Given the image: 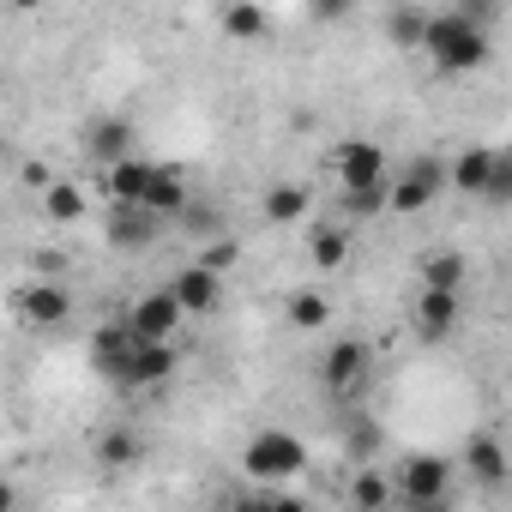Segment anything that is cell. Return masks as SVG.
Wrapping results in <instances>:
<instances>
[{
  "label": "cell",
  "instance_id": "1",
  "mask_svg": "<svg viewBox=\"0 0 512 512\" xmlns=\"http://www.w3.org/2000/svg\"><path fill=\"white\" fill-rule=\"evenodd\" d=\"M422 55L434 61V73H446V79H464V73H476V67L494 55V43H488V31L464 25L458 13H428Z\"/></svg>",
  "mask_w": 512,
  "mask_h": 512
},
{
  "label": "cell",
  "instance_id": "2",
  "mask_svg": "<svg viewBox=\"0 0 512 512\" xmlns=\"http://www.w3.org/2000/svg\"><path fill=\"white\" fill-rule=\"evenodd\" d=\"M241 470H247L253 482L278 488V482H290V476L308 470V440L290 434V428H260V434L247 440V452H241Z\"/></svg>",
  "mask_w": 512,
  "mask_h": 512
},
{
  "label": "cell",
  "instance_id": "3",
  "mask_svg": "<svg viewBox=\"0 0 512 512\" xmlns=\"http://www.w3.org/2000/svg\"><path fill=\"white\" fill-rule=\"evenodd\" d=\"M440 187H446V163L440 157H410L398 175H386V211L416 217L440 199Z\"/></svg>",
  "mask_w": 512,
  "mask_h": 512
},
{
  "label": "cell",
  "instance_id": "4",
  "mask_svg": "<svg viewBox=\"0 0 512 512\" xmlns=\"http://www.w3.org/2000/svg\"><path fill=\"white\" fill-rule=\"evenodd\" d=\"M446 488H452V464L440 452H410L398 464V494L410 506H446Z\"/></svg>",
  "mask_w": 512,
  "mask_h": 512
},
{
  "label": "cell",
  "instance_id": "5",
  "mask_svg": "<svg viewBox=\"0 0 512 512\" xmlns=\"http://www.w3.org/2000/svg\"><path fill=\"white\" fill-rule=\"evenodd\" d=\"M169 374H175V338H139V344L127 350V362H121L115 386L145 392V386H163Z\"/></svg>",
  "mask_w": 512,
  "mask_h": 512
},
{
  "label": "cell",
  "instance_id": "6",
  "mask_svg": "<svg viewBox=\"0 0 512 512\" xmlns=\"http://www.w3.org/2000/svg\"><path fill=\"white\" fill-rule=\"evenodd\" d=\"M368 368H374L368 344H362V338H338V344L320 356V386H326V392H338V398H350V392H362V386H368Z\"/></svg>",
  "mask_w": 512,
  "mask_h": 512
},
{
  "label": "cell",
  "instance_id": "7",
  "mask_svg": "<svg viewBox=\"0 0 512 512\" xmlns=\"http://www.w3.org/2000/svg\"><path fill=\"white\" fill-rule=\"evenodd\" d=\"M13 314H19V326H31V332H55L61 320H73V296H67L61 284L37 278V284H25V290L13 296Z\"/></svg>",
  "mask_w": 512,
  "mask_h": 512
},
{
  "label": "cell",
  "instance_id": "8",
  "mask_svg": "<svg viewBox=\"0 0 512 512\" xmlns=\"http://www.w3.org/2000/svg\"><path fill=\"white\" fill-rule=\"evenodd\" d=\"M157 235H163V217H157V211L115 199V211H109V223H103V241H109L115 253H145Z\"/></svg>",
  "mask_w": 512,
  "mask_h": 512
},
{
  "label": "cell",
  "instance_id": "9",
  "mask_svg": "<svg viewBox=\"0 0 512 512\" xmlns=\"http://www.w3.org/2000/svg\"><path fill=\"white\" fill-rule=\"evenodd\" d=\"M410 320H416V332H422V338H452V332H458V320H464V290H428V284H422V296H416Z\"/></svg>",
  "mask_w": 512,
  "mask_h": 512
},
{
  "label": "cell",
  "instance_id": "10",
  "mask_svg": "<svg viewBox=\"0 0 512 512\" xmlns=\"http://www.w3.org/2000/svg\"><path fill=\"white\" fill-rule=\"evenodd\" d=\"M332 169H338L344 187H368V181H386V151L374 139H344L338 157H332Z\"/></svg>",
  "mask_w": 512,
  "mask_h": 512
},
{
  "label": "cell",
  "instance_id": "11",
  "mask_svg": "<svg viewBox=\"0 0 512 512\" xmlns=\"http://www.w3.org/2000/svg\"><path fill=\"white\" fill-rule=\"evenodd\" d=\"M169 296H175V308H181V314H211V308L223 302V278H217V272H205V266L193 260L187 272H175V278H169Z\"/></svg>",
  "mask_w": 512,
  "mask_h": 512
},
{
  "label": "cell",
  "instance_id": "12",
  "mask_svg": "<svg viewBox=\"0 0 512 512\" xmlns=\"http://www.w3.org/2000/svg\"><path fill=\"white\" fill-rule=\"evenodd\" d=\"M187 314L175 308V296L169 290H151V296H139L133 308H127V326H133V338H175V326H181Z\"/></svg>",
  "mask_w": 512,
  "mask_h": 512
},
{
  "label": "cell",
  "instance_id": "13",
  "mask_svg": "<svg viewBox=\"0 0 512 512\" xmlns=\"http://www.w3.org/2000/svg\"><path fill=\"white\" fill-rule=\"evenodd\" d=\"M139 205H145V211H157L163 223H175V211L187 205V175H181L175 163H151V175H145V193H139Z\"/></svg>",
  "mask_w": 512,
  "mask_h": 512
},
{
  "label": "cell",
  "instance_id": "14",
  "mask_svg": "<svg viewBox=\"0 0 512 512\" xmlns=\"http://www.w3.org/2000/svg\"><path fill=\"white\" fill-rule=\"evenodd\" d=\"M217 25H223L229 43H260V37H272V13L260 7V0H223Z\"/></svg>",
  "mask_w": 512,
  "mask_h": 512
},
{
  "label": "cell",
  "instance_id": "15",
  "mask_svg": "<svg viewBox=\"0 0 512 512\" xmlns=\"http://www.w3.org/2000/svg\"><path fill=\"white\" fill-rule=\"evenodd\" d=\"M133 344H139V338H133V326H127V320H109V326H97V338H91V368H97L103 380H115Z\"/></svg>",
  "mask_w": 512,
  "mask_h": 512
},
{
  "label": "cell",
  "instance_id": "16",
  "mask_svg": "<svg viewBox=\"0 0 512 512\" xmlns=\"http://www.w3.org/2000/svg\"><path fill=\"white\" fill-rule=\"evenodd\" d=\"M85 151H91V157L109 169L115 157H127V151H133V121H121V115H103V121L85 133Z\"/></svg>",
  "mask_w": 512,
  "mask_h": 512
},
{
  "label": "cell",
  "instance_id": "17",
  "mask_svg": "<svg viewBox=\"0 0 512 512\" xmlns=\"http://www.w3.org/2000/svg\"><path fill=\"white\" fill-rule=\"evenodd\" d=\"M464 470H470L482 488H500V482H506V446H500L494 434H476V440L464 446Z\"/></svg>",
  "mask_w": 512,
  "mask_h": 512
},
{
  "label": "cell",
  "instance_id": "18",
  "mask_svg": "<svg viewBox=\"0 0 512 512\" xmlns=\"http://www.w3.org/2000/svg\"><path fill=\"white\" fill-rule=\"evenodd\" d=\"M145 175H151V163L145 157H115L109 169H103V187H109V199H121V205H139V193H145Z\"/></svg>",
  "mask_w": 512,
  "mask_h": 512
},
{
  "label": "cell",
  "instance_id": "19",
  "mask_svg": "<svg viewBox=\"0 0 512 512\" xmlns=\"http://www.w3.org/2000/svg\"><path fill=\"white\" fill-rule=\"evenodd\" d=\"M139 458H145V440H139V428L115 422V428H103V434H97V464H109V470H127V464H139Z\"/></svg>",
  "mask_w": 512,
  "mask_h": 512
},
{
  "label": "cell",
  "instance_id": "20",
  "mask_svg": "<svg viewBox=\"0 0 512 512\" xmlns=\"http://www.w3.org/2000/svg\"><path fill=\"white\" fill-rule=\"evenodd\" d=\"M308 260H314V272H338V266L350 260V235H344L338 223H314V235H308Z\"/></svg>",
  "mask_w": 512,
  "mask_h": 512
},
{
  "label": "cell",
  "instance_id": "21",
  "mask_svg": "<svg viewBox=\"0 0 512 512\" xmlns=\"http://www.w3.org/2000/svg\"><path fill=\"white\" fill-rule=\"evenodd\" d=\"M488 169H494V145H470V151H458V157L446 163V181L464 187V193H482Z\"/></svg>",
  "mask_w": 512,
  "mask_h": 512
},
{
  "label": "cell",
  "instance_id": "22",
  "mask_svg": "<svg viewBox=\"0 0 512 512\" xmlns=\"http://www.w3.org/2000/svg\"><path fill=\"white\" fill-rule=\"evenodd\" d=\"M308 187L302 181H278V187H266V223H302L308 217Z\"/></svg>",
  "mask_w": 512,
  "mask_h": 512
},
{
  "label": "cell",
  "instance_id": "23",
  "mask_svg": "<svg viewBox=\"0 0 512 512\" xmlns=\"http://www.w3.org/2000/svg\"><path fill=\"white\" fill-rule=\"evenodd\" d=\"M43 211H49V223H79V217H85V187L55 175V181L43 187Z\"/></svg>",
  "mask_w": 512,
  "mask_h": 512
},
{
  "label": "cell",
  "instance_id": "24",
  "mask_svg": "<svg viewBox=\"0 0 512 512\" xmlns=\"http://www.w3.org/2000/svg\"><path fill=\"white\" fill-rule=\"evenodd\" d=\"M416 272H422V284H428V290H464V253L440 247V253H428Z\"/></svg>",
  "mask_w": 512,
  "mask_h": 512
},
{
  "label": "cell",
  "instance_id": "25",
  "mask_svg": "<svg viewBox=\"0 0 512 512\" xmlns=\"http://www.w3.org/2000/svg\"><path fill=\"white\" fill-rule=\"evenodd\" d=\"M284 314H290V326H296V332H320V326L332 320V302H326L320 290H296Z\"/></svg>",
  "mask_w": 512,
  "mask_h": 512
},
{
  "label": "cell",
  "instance_id": "26",
  "mask_svg": "<svg viewBox=\"0 0 512 512\" xmlns=\"http://www.w3.org/2000/svg\"><path fill=\"white\" fill-rule=\"evenodd\" d=\"M422 31H428V13H422V7H398V13L386 19L392 49H422Z\"/></svg>",
  "mask_w": 512,
  "mask_h": 512
},
{
  "label": "cell",
  "instance_id": "27",
  "mask_svg": "<svg viewBox=\"0 0 512 512\" xmlns=\"http://www.w3.org/2000/svg\"><path fill=\"white\" fill-rule=\"evenodd\" d=\"M350 506H368V512H380V506H392V482L380 476V470H356V482H350Z\"/></svg>",
  "mask_w": 512,
  "mask_h": 512
},
{
  "label": "cell",
  "instance_id": "28",
  "mask_svg": "<svg viewBox=\"0 0 512 512\" xmlns=\"http://www.w3.org/2000/svg\"><path fill=\"white\" fill-rule=\"evenodd\" d=\"M386 211V181H368V187H344V217H380Z\"/></svg>",
  "mask_w": 512,
  "mask_h": 512
},
{
  "label": "cell",
  "instance_id": "29",
  "mask_svg": "<svg viewBox=\"0 0 512 512\" xmlns=\"http://www.w3.org/2000/svg\"><path fill=\"white\" fill-rule=\"evenodd\" d=\"M344 452H350L356 464H362V458H374V452H380V428H374L368 416H356V422L344 428Z\"/></svg>",
  "mask_w": 512,
  "mask_h": 512
},
{
  "label": "cell",
  "instance_id": "30",
  "mask_svg": "<svg viewBox=\"0 0 512 512\" xmlns=\"http://www.w3.org/2000/svg\"><path fill=\"white\" fill-rule=\"evenodd\" d=\"M482 199H488V205H506V199H512V157H506V151H494V169H488V181H482Z\"/></svg>",
  "mask_w": 512,
  "mask_h": 512
},
{
  "label": "cell",
  "instance_id": "31",
  "mask_svg": "<svg viewBox=\"0 0 512 512\" xmlns=\"http://www.w3.org/2000/svg\"><path fill=\"white\" fill-rule=\"evenodd\" d=\"M452 13H458L464 25H476V31H494L506 7H500V0H458V7H452Z\"/></svg>",
  "mask_w": 512,
  "mask_h": 512
},
{
  "label": "cell",
  "instance_id": "32",
  "mask_svg": "<svg viewBox=\"0 0 512 512\" xmlns=\"http://www.w3.org/2000/svg\"><path fill=\"white\" fill-rule=\"evenodd\" d=\"M175 223H181L187 235H223V217H217L211 205H181V211H175Z\"/></svg>",
  "mask_w": 512,
  "mask_h": 512
},
{
  "label": "cell",
  "instance_id": "33",
  "mask_svg": "<svg viewBox=\"0 0 512 512\" xmlns=\"http://www.w3.org/2000/svg\"><path fill=\"white\" fill-rule=\"evenodd\" d=\"M235 260H241V247H235L229 235H211V247L199 253V266H205V272H217V278H223V272H229Z\"/></svg>",
  "mask_w": 512,
  "mask_h": 512
},
{
  "label": "cell",
  "instance_id": "34",
  "mask_svg": "<svg viewBox=\"0 0 512 512\" xmlns=\"http://www.w3.org/2000/svg\"><path fill=\"white\" fill-rule=\"evenodd\" d=\"M308 13H314L320 25H344V19L356 13V0H308Z\"/></svg>",
  "mask_w": 512,
  "mask_h": 512
},
{
  "label": "cell",
  "instance_id": "35",
  "mask_svg": "<svg viewBox=\"0 0 512 512\" xmlns=\"http://www.w3.org/2000/svg\"><path fill=\"white\" fill-rule=\"evenodd\" d=\"M19 181H25V187H31V193H43V187H49V181H55V169H49V163H43V157H31V163H25V169H19Z\"/></svg>",
  "mask_w": 512,
  "mask_h": 512
},
{
  "label": "cell",
  "instance_id": "36",
  "mask_svg": "<svg viewBox=\"0 0 512 512\" xmlns=\"http://www.w3.org/2000/svg\"><path fill=\"white\" fill-rule=\"evenodd\" d=\"M7 7H19V13H37V7H43V0H7Z\"/></svg>",
  "mask_w": 512,
  "mask_h": 512
},
{
  "label": "cell",
  "instance_id": "37",
  "mask_svg": "<svg viewBox=\"0 0 512 512\" xmlns=\"http://www.w3.org/2000/svg\"><path fill=\"white\" fill-rule=\"evenodd\" d=\"M13 500H19V494H13V488H7V482H0V512H7V506H13Z\"/></svg>",
  "mask_w": 512,
  "mask_h": 512
}]
</instances>
